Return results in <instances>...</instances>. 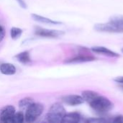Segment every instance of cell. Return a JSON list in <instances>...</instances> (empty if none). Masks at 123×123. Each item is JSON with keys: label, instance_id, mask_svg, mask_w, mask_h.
Here are the masks:
<instances>
[{"label": "cell", "instance_id": "6da1fadb", "mask_svg": "<svg viewBox=\"0 0 123 123\" xmlns=\"http://www.w3.org/2000/svg\"><path fill=\"white\" fill-rule=\"evenodd\" d=\"M66 110L61 103H54L50 107L45 116V120L49 123H62Z\"/></svg>", "mask_w": 123, "mask_h": 123}, {"label": "cell", "instance_id": "7a4b0ae2", "mask_svg": "<svg viewBox=\"0 0 123 123\" xmlns=\"http://www.w3.org/2000/svg\"><path fill=\"white\" fill-rule=\"evenodd\" d=\"M94 30L97 32H102L123 33V22L119 21L110 20V22L107 23H98L94 25Z\"/></svg>", "mask_w": 123, "mask_h": 123}, {"label": "cell", "instance_id": "3957f363", "mask_svg": "<svg viewBox=\"0 0 123 123\" xmlns=\"http://www.w3.org/2000/svg\"><path fill=\"white\" fill-rule=\"evenodd\" d=\"M89 105L93 110L101 113L107 112L110 111L113 107V104L109 99L100 95L92 101L89 103Z\"/></svg>", "mask_w": 123, "mask_h": 123}, {"label": "cell", "instance_id": "277c9868", "mask_svg": "<svg viewBox=\"0 0 123 123\" xmlns=\"http://www.w3.org/2000/svg\"><path fill=\"white\" fill-rule=\"evenodd\" d=\"M44 106L41 103L33 102L27 109L25 114V120L27 123L35 122L43 112Z\"/></svg>", "mask_w": 123, "mask_h": 123}, {"label": "cell", "instance_id": "5b68a950", "mask_svg": "<svg viewBox=\"0 0 123 123\" xmlns=\"http://www.w3.org/2000/svg\"><path fill=\"white\" fill-rule=\"evenodd\" d=\"M35 34V35L43 37L56 38V37H59L65 35V32L62 31V30H50V29H45V28H42V27H36Z\"/></svg>", "mask_w": 123, "mask_h": 123}, {"label": "cell", "instance_id": "8992f818", "mask_svg": "<svg viewBox=\"0 0 123 123\" xmlns=\"http://www.w3.org/2000/svg\"><path fill=\"white\" fill-rule=\"evenodd\" d=\"M16 112L13 105H6L0 110V122L2 123H12V117Z\"/></svg>", "mask_w": 123, "mask_h": 123}, {"label": "cell", "instance_id": "52a82bcc", "mask_svg": "<svg viewBox=\"0 0 123 123\" xmlns=\"http://www.w3.org/2000/svg\"><path fill=\"white\" fill-rule=\"evenodd\" d=\"M62 102L65 104L70 106H77L82 105L84 102V99L82 96L76 95V94H70L64 96L61 98Z\"/></svg>", "mask_w": 123, "mask_h": 123}, {"label": "cell", "instance_id": "ba28073f", "mask_svg": "<svg viewBox=\"0 0 123 123\" xmlns=\"http://www.w3.org/2000/svg\"><path fill=\"white\" fill-rule=\"evenodd\" d=\"M32 18L40 23H43V24H46V25H61L62 22H58V21H55L53 19H51L50 18L37 14H31Z\"/></svg>", "mask_w": 123, "mask_h": 123}, {"label": "cell", "instance_id": "9c48e42d", "mask_svg": "<svg viewBox=\"0 0 123 123\" xmlns=\"http://www.w3.org/2000/svg\"><path fill=\"white\" fill-rule=\"evenodd\" d=\"M92 50L96 53H99V54H102L105 55H107L110 57H119V54H117V53L105 48L103 46H96V47H92Z\"/></svg>", "mask_w": 123, "mask_h": 123}, {"label": "cell", "instance_id": "30bf717a", "mask_svg": "<svg viewBox=\"0 0 123 123\" xmlns=\"http://www.w3.org/2000/svg\"><path fill=\"white\" fill-rule=\"evenodd\" d=\"M95 58L92 55H80L75 58L68 59L65 61V63H84V62H89L94 61Z\"/></svg>", "mask_w": 123, "mask_h": 123}, {"label": "cell", "instance_id": "8fae6325", "mask_svg": "<svg viewBox=\"0 0 123 123\" xmlns=\"http://www.w3.org/2000/svg\"><path fill=\"white\" fill-rule=\"evenodd\" d=\"M0 71L4 75L12 76L15 74L16 68L15 66L9 63H4L0 65Z\"/></svg>", "mask_w": 123, "mask_h": 123}, {"label": "cell", "instance_id": "7c38bea8", "mask_svg": "<svg viewBox=\"0 0 123 123\" xmlns=\"http://www.w3.org/2000/svg\"><path fill=\"white\" fill-rule=\"evenodd\" d=\"M81 120V115L78 112H70L66 113L62 120V123H76Z\"/></svg>", "mask_w": 123, "mask_h": 123}, {"label": "cell", "instance_id": "4fadbf2b", "mask_svg": "<svg viewBox=\"0 0 123 123\" xmlns=\"http://www.w3.org/2000/svg\"><path fill=\"white\" fill-rule=\"evenodd\" d=\"M15 58H17V60L20 62L21 63L23 64H27L31 61V58H30V52L27 50L21 52L18 54H17L15 55Z\"/></svg>", "mask_w": 123, "mask_h": 123}, {"label": "cell", "instance_id": "5bb4252c", "mask_svg": "<svg viewBox=\"0 0 123 123\" xmlns=\"http://www.w3.org/2000/svg\"><path fill=\"white\" fill-rule=\"evenodd\" d=\"M99 94L95 92H93V91H89V90H86V91H84L82 92V97L84 98V102H88L89 104L93 101L97 97H98Z\"/></svg>", "mask_w": 123, "mask_h": 123}, {"label": "cell", "instance_id": "9a60e30c", "mask_svg": "<svg viewBox=\"0 0 123 123\" xmlns=\"http://www.w3.org/2000/svg\"><path fill=\"white\" fill-rule=\"evenodd\" d=\"M33 102H35V101L32 97H25V98L19 100L18 105H19V107L20 109L26 110Z\"/></svg>", "mask_w": 123, "mask_h": 123}, {"label": "cell", "instance_id": "2e32d148", "mask_svg": "<svg viewBox=\"0 0 123 123\" xmlns=\"http://www.w3.org/2000/svg\"><path fill=\"white\" fill-rule=\"evenodd\" d=\"M22 33H23V30L19 27H13L10 30V36H11L12 39L14 40L19 39L22 36Z\"/></svg>", "mask_w": 123, "mask_h": 123}, {"label": "cell", "instance_id": "e0dca14e", "mask_svg": "<svg viewBox=\"0 0 123 123\" xmlns=\"http://www.w3.org/2000/svg\"><path fill=\"white\" fill-rule=\"evenodd\" d=\"M24 121H25V115L22 111H19L14 113L12 120V123H22Z\"/></svg>", "mask_w": 123, "mask_h": 123}, {"label": "cell", "instance_id": "ac0fdd59", "mask_svg": "<svg viewBox=\"0 0 123 123\" xmlns=\"http://www.w3.org/2000/svg\"><path fill=\"white\" fill-rule=\"evenodd\" d=\"M86 122L89 123H107V120L106 119L101 118V117H97V118L92 117L88 119Z\"/></svg>", "mask_w": 123, "mask_h": 123}, {"label": "cell", "instance_id": "d6986e66", "mask_svg": "<svg viewBox=\"0 0 123 123\" xmlns=\"http://www.w3.org/2000/svg\"><path fill=\"white\" fill-rule=\"evenodd\" d=\"M5 29L2 25H0V43H1V41L4 40V37H5Z\"/></svg>", "mask_w": 123, "mask_h": 123}, {"label": "cell", "instance_id": "ffe728a7", "mask_svg": "<svg viewBox=\"0 0 123 123\" xmlns=\"http://www.w3.org/2000/svg\"><path fill=\"white\" fill-rule=\"evenodd\" d=\"M110 20H113V21H119V22H123V15H115L110 17Z\"/></svg>", "mask_w": 123, "mask_h": 123}, {"label": "cell", "instance_id": "44dd1931", "mask_svg": "<svg viewBox=\"0 0 123 123\" xmlns=\"http://www.w3.org/2000/svg\"><path fill=\"white\" fill-rule=\"evenodd\" d=\"M112 122L115 123H123V115H119V116L115 117L113 119Z\"/></svg>", "mask_w": 123, "mask_h": 123}, {"label": "cell", "instance_id": "7402d4cb", "mask_svg": "<svg viewBox=\"0 0 123 123\" xmlns=\"http://www.w3.org/2000/svg\"><path fill=\"white\" fill-rule=\"evenodd\" d=\"M16 1L18 3V4L20 6V7H22V9H27V5L24 0H16Z\"/></svg>", "mask_w": 123, "mask_h": 123}, {"label": "cell", "instance_id": "603a6c76", "mask_svg": "<svg viewBox=\"0 0 123 123\" xmlns=\"http://www.w3.org/2000/svg\"><path fill=\"white\" fill-rule=\"evenodd\" d=\"M115 81H116L117 83H120L121 84H123V76H118V77H116L115 79H114Z\"/></svg>", "mask_w": 123, "mask_h": 123}, {"label": "cell", "instance_id": "cb8c5ba5", "mask_svg": "<svg viewBox=\"0 0 123 123\" xmlns=\"http://www.w3.org/2000/svg\"><path fill=\"white\" fill-rule=\"evenodd\" d=\"M120 87H121V88H123V85H121V86H120Z\"/></svg>", "mask_w": 123, "mask_h": 123}, {"label": "cell", "instance_id": "d4e9b609", "mask_svg": "<svg viewBox=\"0 0 123 123\" xmlns=\"http://www.w3.org/2000/svg\"><path fill=\"white\" fill-rule=\"evenodd\" d=\"M121 51H122V53H123V48H122V49H121Z\"/></svg>", "mask_w": 123, "mask_h": 123}]
</instances>
